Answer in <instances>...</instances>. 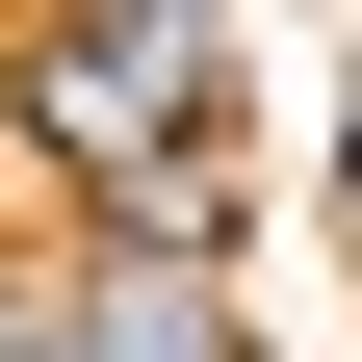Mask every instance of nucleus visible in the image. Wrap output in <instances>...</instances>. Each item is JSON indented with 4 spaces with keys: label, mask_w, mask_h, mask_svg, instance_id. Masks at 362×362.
<instances>
[{
    "label": "nucleus",
    "mask_w": 362,
    "mask_h": 362,
    "mask_svg": "<svg viewBox=\"0 0 362 362\" xmlns=\"http://www.w3.org/2000/svg\"><path fill=\"white\" fill-rule=\"evenodd\" d=\"M26 362H233V310L181 285V259H78V285L26 310Z\"/></svg>",
    "instance_id": "obj_2"
},
{
    "label": "nucleus",
    "mask_w": 362,
    "mask_h": 362,
    "mask_svg": "<svg viewBox=\"0 0 362 362\" xmlns=\"http://www.w3.org/2000/svg\"><path fill=\"white\" fill-rule=\"evenodd\" d=\"M26 104L104 156V207H156V181L207 156V104H233V52H207V26H52V52H26Z\"/></svg>",
    "instance_id": "obj_1"
}]
</instances>
